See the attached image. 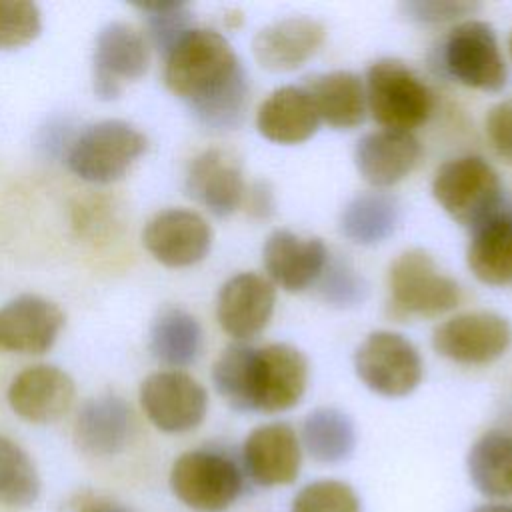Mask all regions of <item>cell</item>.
<instances>
[{
    "label": "cell",
    "instance_id": "36",
    "mask_svg": "<svg viewBox=\"0 0 512 512\" xmlns=\"http://www.w3.org/2000/svg\"><path fill=\"white\" fill-rule=\"evenodd\" d=\"M400 10L406 20L416 24H444L452 20H460L464 16H472L480 10L476 2H462V0H414L400 4Z\"/></svg>",
    "mask_w": 512,
    "mask_h": 512
},
{
    "label": "cell",
    "instance_id": "9",
    "mask_svg": "<svg viewBox=\"0 0 512 512\" xmlns=\"http://www.w3.org/2000/svg\"><path fill=\"white\" fill-rule=\"evenodd\" d=\"M308 358L286 342L254 348L248 412L276 414L294 408L308 386Z\"/></svg>",
    "mask_w": 512,
    "mask_h": 512
},
{
    "label": "cell",
    "instance_id": "19",
    "mask_svg": "<svg viewBox=\"0 0 512 512\" xmlns=\"http://www.w3.org/2000/svg\"><path fill=\"white\" fill-rule=\"evenodd\" d=\"M64 326V312L36 294H22L0 308V350L44 354Z\"/></svg>",
    "mask_w": 512,
    "mask_h": 512
},
{
    "label": "cell",
    "instance_id": "17",
    "mask_svg": "<svg viewBox=\"0 0 512 512\" xmlns=\"http://www.w3.org/2000/svg\"><path fill=\"white\" fill-rule=\"evenodd\" d=\"M76 396L74 380L50 364L24 368L8 388V404L16 416L30 424H50L62 418Z\"/></svg>",
    "mask_w": 512,
    "mask_h": 512
},
{
    "label": "cell",
    "instance_id": "14",
    "mask_svg": "<svg viewBox=\"0 0 512 512\" xmlns=\"http://www.w3.org/2000/svg\"><path fill=\"white\" fill-rule=\"evenodd\" d=\"M146 250L168 268H186L204 260L212 248V228L194 210L158 212L142 234Z\"/></svg>",
    "mask_w": 512,
    "mask_h": 512
},
{
    "label": "cell",
    "instance_id": "31",
    "mask_svg": "<svg viewBox=\"0 0 512 512\" xmlns=\"http://www.w3.org/2000/svg\"><path fill=\"white\" fill-rule=\"evenodd\" d=\"M254 348L242 342L222 350L212 366V382L220 398L238 412H248V388Z\"/></svg>",
    "mask_w": 512,
    "mask_h": 512
},
{
    "label": "cell",
    "instance_id": "32",
    "mask_svg": "<svg viewBox=\"0 0 512 512\" xmlns=\"http://www.w3.org/2000/svg\"><path fill=\"white\" fill-rule=\"evenodd\" d=\"M290 512H362V502L348 482L320 478L294 494Z\"/></svg>",
    "mask_w": 512,
    "mask_h": 512
},
{
    "label": "cell",
    "instance_id": "12",
    "mask_svg": "<svg viewBox=\"0 0 512 512\" xmlns=\"http://www.w3.org/2000/svg\"><path fill=\"white\" fill-rule=\"evenodd\" d=\"M150 48L144 36L124 22L106 24L94 46V94L114 100L124 86L142 78L148 70Z\"/></svg>",
    "mask_w": 512,
    "mask_h": 512
},
{
    "label": "cell",
    "instance_id": "13",
    "mask_svg": "<svg viewBox=\"0 0 512 512\" xmlns=\"http://www.w3.org/2000/svg\"><path fill=\"white\" fill-rule=\"evenodd\" d=\"M300 468L302 444L290 424H260L244 438L242 470L256 486H288L298 478Z\"/></svg>",
    "mask_w": 512,
    "mask_h": 512
},
{
    "label": "cell",
    "instance_id": "5",
    "mask_svg": "<svg viewBox=\"0 0 512 512\" xmlns=\"http://www.w3.org/2000/svg\"><path fill=\"white\" fill-rule=\"evenodd\" d=\"M366 108L384 130L412 132L432 112L434 98L424 80L402 60L380 58L366 70Z\"/></svg>",
    "mask_w": 512,
    "mask_h": 512
},
{
    "label": "cell",
    "instance_id": "41",
    "mask_svg": "<svg viewBox=\"0 0 512 512\" xmlns=\"http://www.w3.org/2000/svg\"><path fill=\"white\" fill-rule=\"evenodd\" d=\"M508 48H510V54H512V34H510V38H508Z\"/></svg>",
    "mask_w": 512,
    "mask_h": 512
},
{
    "label": "cell",
    "instance_id": "2",
    "mask_svg": "<svg viewBox=\"0 0 512 512\" xmlns=\"http://www.w3.org/2000/svg\"><path fill=\"white\" fill-rule=\"evenodd\" d=\"M432 196L460 226L474 230L504 206L502 182L482 156H458L440 164L432 178Z\"/></svg>",
    "mask_w": 512,
    "mask_h": 512
},
{
    "label": "cell",
    "instance_id": "35",
    "mask_svg": "<svg viewBox=\"0 0 512 512\" xmlns=\"http://www.w3.org/2000/svg\"><path fill=\"white\" fill-rule=\"evenodd\" d=\"M42 30V14L34 2L0 0V50L30 44Z\"/></svg>",
    "mask_w": 512,
    "mask_h": 512
},
{
    "label": "cell",
    "instance_id": "8",
    "mask_svg": "<svg viewBox=\"0 0 512 512\" xmlns=\"http://www.w3.org/2000/svg\"><path fill=\"white\" fill-rule=\"evenodd\" d=\"M446 72L462 86L498 92L506 86L508 70L494 28L476 18L458 22L442 46Z\"/></svg>",
    "mask_w": 512,
    "mask_h": 512
},
{
    "label": "cell",
    "instance_id": "29",
    "mask_svg": "<svg viewBox=\"0 0 512 512\" xmlns=\"http://www.w3.org/2000/svg\"><path fill=\"white\" fill-rule=\"evenodd\" d=\"M202 350V326L180 308H166L150 328V352L170 368L192 364Z\"/></svg>",
    "mask_w": 512,
    "mask_h": 512
},
{
    "label": "cell",
    "instance_id": "6",
    "mask_svg": "<svg viewBox=\"0 0 512 512\" xmlns=\"http://www.w3.org/2000/svg\"><path fill=\"white\" fill-rule=\"evenodd\" d=\"M148 138L124 120H104L80 132L68 148V168L92 184L122 178L146 152Z\"/></svg>",
    "mask_w": 512,
    "mask_h": 512
},
{
    "label": "cell",
    "instance_id": "30",
    "mask_svg": "<svg viewBox=\"0 0 512 512\" xmlns=\"http://www.w3.org/2000/svg\"><path fill=\"white\" fill-rule=\"evenodd\" d=\"M42 480L30 454L12 438L0 434V504L30 508L38 502Z\"/></svg>",
    "mask_w": 512,
    "mask_h": 512
},
{
    "label": "cell",
    "instance_id": "24",
    "mask_svg": "<svg viewBox=\"0 0 512 512\" xmlns=\"http://www.w3.org/2000/svg\"><path fill=\"white\" fill-rule=\"evenodd\" d=\"M466 264L482 284H512V206L504 204L472 230Z\"/></svg>",
    "mask_w": 512,
    "mask_h": 512
},
{
    "label": "cell",
    "instance_id": "10",
    "mask_svg": "<svg viewBox=\"0 0 512 512\" xmlns=\"http://www.w3.org/2000/svg\"><path fill=\"white\" fill-rule=\"evenodd\" d=\"M140 406L160 432L184 434L204 422L208 394L190 374L182 370H160L142 382Z\"/></svg>",
    "mask_w": 512,
    "mask_h": 512
},
{
    "label": "cell",
    "instance_id": "21",
    "mask_svg": "<svg viewBox=\"0 0 512 512\" xmlns=\"http://www.w3.org/2000/svg\"><path fill=\"white\" fill-rule=\"evenodd\" d=\"M422 146L412 132L374 130L364 134L354 148V166L374 190L402 182L420 162Z\"/></svg>",
    "mask_w": 512,
    "mask_h": 512
},
{
    "label": "cell",
    "instance_id": "25",
    "mask_svg": "<svg viewBox=\"0 0 512 512\" xmlns=\"http://www.w3.org/2000/svg\"><path fill=\"white\" fill-rule=\"evenodd\" d=\"M320 122L334 130H354L366 118L364 80L350 70H334L310 78L304 86Z\"/></svg>",
    "mask_w": 512,
    "mask_h": 512
},
{
    "label": "cell",
    "instance_id": "39",
    "mask_svg": "<svg viewBox=\"0 0 512 512\" xmlns=\"http://www.w3.org/2000/svg\"><path fill=\"white\" fill-rule=\"evenodd\" d=\"M246 210L254 218H270L274 214V192L268 182H254L250 188H246L244 202Z\"/></svg>",
    "mask_w": 512,
    "mask_h": 512
},
{
    "label": "cell",
    "instance_id": "37",
    "mask_svg": "<svg viewBox=\"0 0 512 512\" xmlns=\"http://www.w3.org/2000/svg\"><path fill=\"white\" fill-rule=\"evenodd\" d=\"M484 126L496 156L512 166V98L494 104L486 114Z\"/></svg>",
    "mask_w": 512,
    "mask_h": 512
},
{
    "label": "cell",
    "instance_id": "33",
    "mask_svg": "<svg viewBox=\"0 0 512 512\" xmlns=\"http://www.w3.org/2000/svg\"><path fill=\"white\" fill-rule=\"evenodd\" d=\"M138 10L146 16L152 44L164 56L188 30H192V16L184 2H144L138 4Z\"/></svg>",
    "mask_w": 512,
    "mask_h": 512
},
{
    "label": "cell",
    "instance_id": "1",
    "mask_svg": "<svg viewBox=\"0 0 512 512\" xmlns=\"http://www.w3.org/2000/svg\"><path fill=\"white\" fill-rule=\"evenodd\" d=\"M164 82L208 128L230 130L242 124L248 108V76L216 30L192 28L166 54Z\"/></svg>",
    "mask_w": 512,
    "mask_h": 512
},
{
    "label": "cell",
    "instance_id": "4",
    "mask_svg": "<svg viewBox=\"0 0 512 512\" xmlns=\"http://www.w3.org/2000/svg\"><path fill=\"white\" fill-rule=\"evenodd\" d=\"M242 466L218 448L182 452L168 476L176 500L194 512H224L244 492Z\"/></svg>",
    "mask_w": 512,
    "mask_h": 512
},
{
    "label": "cell",
    "instance_id": "15",
    "mask_svg": "<svg viewBox=\"0 0 512 512\" xmlns=\"http://www.w3.org/2000/svg\"><path fill=\"white\" fill-rule=\"evenodd\" d=\"M274 306L276 286L256 272H240L222 284L216 298V320L230 338L244 342L268 326Z\"/></svg>",
    "mask_w": 512,
    "mask_h": 512
},
{
    "label": "cell",
    "instance_id": "23",
    "mask_svg": "<svg viewBox=\"0 0 512 512\" xmlns=\"http://www.w3.org/2000/svg\"><path fill=\"white\" fill-rule=\"evenodd\" d=\"M318 126V112L304 86L290 84L272 90L256 112V130L274 144H302L316 134Z\"/></svg>",
    "mask_w": 512,
    "mask_h": 512
},
{
    "label": "cell",
    "instance_id": "18",
    "mask_svg": "<svg viewBox=\"0 0 512 512\" xmlns=\"http://www.w3.org/2000/svg\"><path fill=\"white\" fill-rule=\"evenodd\" d=\"M328 262L326 244L302 238L290 230H274L262 246V264L268 280L286 292H304L318 282Z\"/></svg>",
    "mask_w": 512,
    "mask_h": 512
},
{
    "label": "cell",
    "instance_id": "27",
    "mask_svg": "<svg viewBox=\"0 0 512 512\" xmlns=\"http://www.w3.org/2000/svg\"><path fill=\"white\" fill-rule=\"evenodd\" d=\"M466 472L476 488L488 500H506L512 496V434L488 430L474 440L466 454Z\"/></svg>",
    "mask_w": 512,
    "mask_h": 512
},
{
    "label": "cell",
    "instance_id": "16",
    "mask_svg": "<svg viewBox=\"0 0 512 512\" xmlns=\"http://www.w3.org/2000/svg\"><path fill=\"white\" fill-rule=\"evenodd\" d=\"M186 192L194 202L218 218L234 214L246 196L240 160L224 148H208L200 152L188 166Z\"/></svg>",
    "mask_w": 512,
    "mask_h": 512
},
{
    "label": "cell",
    "instance_id": "7",
    "mask_svg": "<svg viewBox=\"0 0 512 512\" xmlns=\"http://www.w3.org/2000/svg\"><path fill=\"white\" fill-rule=\"evenodd\" d=\"M354 372L374 394L404 398L420 386L424 362L406 336L392 330H374L354 352Z\"/></svg>",
    "mask_w": 512,
    "mask_h": 512
},
{
    "label": "cell",
    "instance_id": "40",
    "mask_svg": "<svg viewBox=\"0 0 512 512\" xmlns=\"http://www.w3.org/2000/svg\"><path fill=\"white\" fill-rule=\"evenodd\" d=\"M472 512H512V506L508 504H482L474 508Z\"/></svg>",
    "mask_w": 512,
    "mask_h": 512
},
{
    "label": "cell",
    "instance_id": "38",
    "mask_svg": "<svg viewBox=\"0 0 512 512\" xmlns=\"http://www.w3.org/2000/svg\"><path fill=\"white\" fill-rule=\"evenodd\" d=\"M60 512H132V508L112 496L84 490L64 500Z\"/></svg>",
    "mask_w": 512,
    "mask_h": 512
},
{
    "label": "cell",
    "instance_id": "20",
    "mask_svg": "<svg viewBox=\"0 0 512 512\" xmlns=\"http://www.w3.org/2000/svg\"><path fill=\"white\" fill-rule=\"evenodd\" d=\"M326 40V28L310 16H288L256 32L252 54L270 72H292L314 58Z\"/></svg>",
    "mask_w": 512,
    "mask_h": 512
},
{
    "label": "cell",
    "instance_id": "34",
    "mask_svg": "<svg viewBox=\"0 0 512 512\" xmlns=\"http://www.w3.org/2000/svg\"><path fill=\"white\" fill-rule=\"evenodd\" d=\"M322 298L338 308H350L364 302L368 286L358 270L346 260H330L318 278Z\"/></svg>",
    "mask_w": 512,
    "mask_h": 512
},
{
    "label": "cell",
    "instance_id": "26",
    "mask_svg": "<svg viewBox=\"0 0 512 512\" xmlns=\"http://www.w3.org/2000/svg\"><path fill=\"white\" fill-rule=\"evenodd\" d=\"M400 202L384 190H366L346 202L340 232L354 244L374 246L388 240L400 224Z\"/></svg>",
    "mask_w": 512,
    "mask_h": 512
},
{
    "label": "cell",
    "instance_id": "3",
    "mask_svg": "<svg viewBox=\"0 0 512 512\" xmlns=\"http://www.w3.org/2000/svg\"><path fill=\"white\" fill-rule=\"evenodd\" d=\"M388 308L402 318H436L458 306L460 284L444 274L422 248L404 250L388 268Z\"/></svg>",
    "mask_w": 512,
    "mask_h": 512
},
{
    "label": "cell",
    "instance_id": "28",
    "mask_svg": "<svg viewBox=\"0 0 512 512\" xmlns=\"http://www.w3.org/2000/svg\"><path fill=\"white\" fill-rule=\"evenodd\" d=\"M358 442L354 420L340 408L320 406L302 422L300 444L320 464H340L354 454Z\"/></svg>",
    "mask_w": 512,
    "mask_h": 512
},
{
    "label": "cell",
    "instance_id": "11",
    "mask_svg": "<svg viewBox=\"0 0 512 512\" xmlns=\"http://www.w3.org/2000/svg\"><path fill=\"white\" fill-rule=\"evenodd\" d=\"M432 346L440 356L458 364H490L512 346V324L486 310L456 314L434 328Z\"/></svg>",
    "mask_w": 512,
    "mask_h": 512
},
{
    "label": "cell",
    "instance_id": "22",
    "mask_svg": "<svg viewBox=\"0 0 512 512\" xmlns=\"http://www.w3.org/2000/svg\"><path fill=\"white\" fill-rule=\"evenodd\" d=\"M134 416L130 406L114 394L90 398L74 420V442L88 456H116L132 440Z\"/></svg>",
    "mask_w": 512,
    "mask_h": 512
}]
</instances>
